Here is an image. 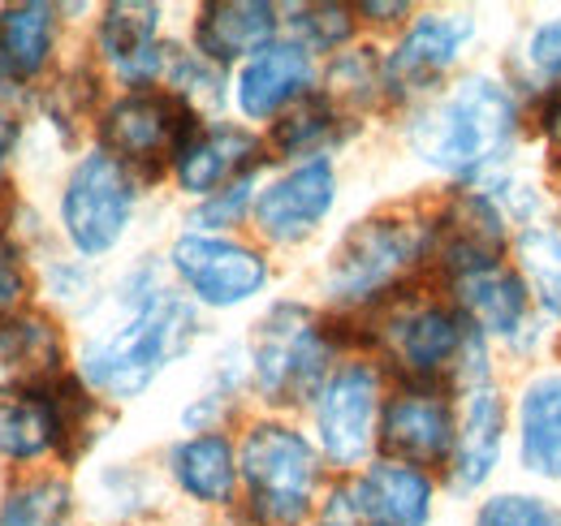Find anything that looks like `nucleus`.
<instances>
[{
    "label": "nucleus",
    "mask_w": 561,
    "mask_h": 526,
    "mask_svg": "<svg viewBox=\"0 0 561 526\" xmlns=\"http://www.w3.org/2000/svg\"><path fill=\"white\" fill-rule=\"evenodd\" d=\"M26 294V267L9 233H0V311H9Z\"/></svg>",
    "instance_id": "33"
},
{
    "label": "nucleus",
    "mask_w": 561,
    "mask_h": 526,
    "mask_svg": "<svg viewBox=\"0 0 561 526\" xmlns=\"http://www.w3.org/2000/svg\"><path fill=\"white\" fill-rule=\"evenodd\" d=\"M476 526H561V505L527 492H505L480 505Z\"/></svg>",
    "instance_id": "29"
},
{
    "label": "nucleus",
    "mask_w": 561,
    "mask_h": 526,
    "mask_svg": "<svg viewBox=\"0 0 561 526\" xmlns=\"http://www.w3.org/2000/svg\"><path fill=\"white\" fill-rule=\"evenodd\" d=\"M277 31V9L264 0H220L208 4L199 26H195V48L199 57H208L211 66L238 61V57H255L273 44Z\"/></svg>",
    "instance_id": "18"
},
{
    "label": "nucleus",
    "mask_w": 561,
    "mask_h": 526,
    "mask_svg": "<svg viewBox=\"0 0 561 526\" xmlns=\"http://www.w3.org/2000/svg\"><path fill=\"white\" fill-rule=\"evenodd\" d=\"M501 441H505V401L489 385H476L471 401H467L458 445H454V483L480 488L501 458Z\"/></svg>",
    "instance_id": "21"
},
{
    "label": "nucleus",
    "mask_w": 561,
    "mask_h": 526,
    "mask_svg": "<svg viewBox=\"0 0 561 526\" xmlns=\"http://www.w3.org/2000/svg\"><path fill=\"white\" fill-rule=\"evenodd\" d=\"M423 229L402 216H371L354 225L329 267V294L337 302H367L398 285L423 255Z\"/></svg>",
    "instance_id": "5"
},
{
    "label": "nucleus",
    "mask_w": 561,
    "mask_h": 526,
    "mask_svg": "<svg viewBox=\"0 0 561 526\" xmlns=\"http://www.w3.org/2000/svg\"><path fill=\"white\" fill-rule=\"evenodd\" d=\"M238 466L251 488V510L264 526H298L311 514L320 458L302 432L280 423H255L242 441Z\"/></svg>",
    "instance_id": "3"
},
{
    "label": "nucleus",
    "mask_w": 561,
    "mask_h": 526,
    "mask_svg": "<svg viewBox=\"0 0 561 526\" xmlns=\"http://www.w3.org/2000/svg\"><path fill=\"white\" fill-rule=\"evenodd\" d=\"M337 198V173L329 160H307L298 169H289L277 178L264 195L255 198V229L268 242H302L307 233H316V225L333 211Z\"/></svg>",
    "instance_id": "10"
},
{
    "label": "nucleus",
    "mask_w": 561,
    "mask_h": 526,
    "mask_svg": "<svg viewBox=\"0 0 561 526\" xmlns=\"http://www.w3.org/2000/svg\"><path fill=\"white\" fill-rule=\"evenodd\" d=\"M329 138H333V108H329L324 100H316V95L298 100V104L277 122V147L289 151V156L316 151V147H324Z\"/></svg>",
    "instance_id": "28"
},
{
    "label": "nucleus",
    "mask_w": 561,
    "mask_h": 526,
    "mask_svg": "<svg viewBox=\"0 0 561 526\" xmlns=\"http://www.w3.org/2000/svg\"><path fill=\"white\" fill-rule=\"evenodd\" d=\"M514 134H518L514 95L492 78H467L436 104L432 117H423L415 147L440 173L480 178L514 147Z\"/></svg>",
    "instance_id": "1"
},
{
    "label": "nucleus",
    "mask_w": 561,
    "mask_h": 526,
    "mask_svg": "<svg viewBox=\"0 0 561 526\" xmlns=\"http://www.w3.org/2000/svg\"><path fill=\"white\" fill-rule=\"evenodd\" d=\"M333 345L307 307L280 302L255 329V385L268 401L320 397Z\"/></svg>",
    "instance_id": "4"
},
{
    "label": "nucleus",
    "mask_w": 561,
    "mask_h": 526,
    "mask_svg": "<svg viewBox=\"0 0 561 526\" xmlns=\"http://www.w3.org/2000/svg\"><path fill=\"white\" fill-rule=\"evenodd\" d=\"M255 156H260L255 134H247L242 126H208L186 138L182 156L173 160V173L186 195H220L233 182L251 178Z\"/></svg>",
    "instance_id": "13"
},
{
    "label": "nucleus",
    "mask_w": 561,
    "mask_h": 526,
    "mask_svg": "<svg viewBox=\"0 0 561 526\" xmlns=\"http://www.w3.org/2000/svg\"><path fill=\"white\" fill-rule=\"evenodd\" d=\"M518 260H523V272L531 281L536 298L553 316H561V229H549V225L527 229L518 238Z\"/></svg>",
    "instance_id": "27"
},
{
    "label": "nucleus",
    "mask_w": 561,
    "mask_h": 526,
    "mask_svg": "<svg viewBox=\"0 0 561 526\" xmlns=\"http://www.w3.org/2000/svg\"><path fill=\"white\" fill-rule=\"evenodd\" d=\"M186 336H191V307L156 289L135 307V316L122 329L87 345L82 376L100 393L135 397L164 371V363L186 345Z\"/></svg>",
    "instance_id": "2"
},
{
    "label": "nucleus",
    "mask_w": 561,
    "mask_h": 526,
    "mask_svg": "<svg viewBox=\"0 0 561 526\" xmlns=\"http://www.w3.org/2000/svg\"><path fill=\"white\" fill-rule=\"evenodd\" d=\"M70 488L61 479H31L9 488L0 505V526H66Z\"/></svg>",
    "instance_id": "26"
},
{
    "label": "nucleus",
    "mask_w": 561,
    "mask_h": 526,
    "mask_svg": "<svg viewBox=\"0 0 561 526\" xmlns=\"http://www.w3.org/2000/svg\"><path fill=\"white\" fill-rule=\"evenodd\" d=\"M173 479L182 483L186 496L204 501V505H229L233 496V483H238V458H233V445L225 436H191L173 449Z\"/></svg>",
    "instance_id": "23"
},
{
    "label": "nucleus",
    "mask_w": 561,
    "mask_h": 526,
    "mask_svg": "<svg viewBox=\"0 0 561 526\" xmlns=\"http://www.w3.org/2000/svg\"><path fill=\"white\" fill-rule=\"evenodd\" d=\"M57 39V9L26 0V4H9L0 9V66L13 78H35L48 66Z\"/></svg>",
    "instance_id": "24"
},
{
    "label": "nucleus",
    "mask_w": 561,
    "mask_h": 526,
    "mask_svg": "<svg viewBox=\"0 0 561 526\" xmlns=\"http://www.w3.org/2000/svg\"><path fill=\"white\" fill-rule=\"evenodd\" d=\"M380 427V376L367 363L333 371L316 401V432L324 458L337 466H358L367 458Z\"/></svg>",
    "instance_id": "9"
},
{
    "label": "nucleus",
    "mask_w": 561,
    "mask_h": 526,
    "mask_svg": "<svg viewBox=\"0 0 561 526\" xmlns=\"http://www.w3.org/2000/svg\"><path fill=\"white\" fill-rule=\"evenodd\" d=\"M294 31L311 44V48H337L346 44L354 31V18L346 4H307L294 13Z\"/></svg>",
    "instance_id": "30"
},
{
    "label": "nucleus",
    "mask_w": 561,
    "mask_h": 526,
    "mask_svg": "<svg viewBox=\"0 0 561 526\" xmlns=\"http://www.w3.org/2000/svg\"><path fill=\"white\" fill-rule=\"evenodd\" d=\"M458 302L476 329L492 336H518L527 324V285L501 263L458 276Z\"/></svg>",
    "instance_id": "22"
},
{
    "label": "nucleus",
    "mask_w": 561,
    "mask_h": 526,
    "mask_svg": "<svg viewBox=\"0 0 561 526\" xmlns=\"http://www.w3.org/2000/svg\"><path fill=\"white\" fill-rule=\"evenodd\" d=\"M380 441L385 449L407 466H436L454 454L458 423L449 397L436 389H407L380 414Z\"/></svg>",
    "instance_id": "11"
},
{
    "label": "nucleus",
    "mask_w": 561,
    "mask_h": 526,
    "mask_svg": "<svg viewBox=\"0 0 561 526\" xmlns=\"http://www.w3.org/2000/svg\"><path fill=\"white\" fill-rule=\"evenodd\" d=\"M380 82H385V66H376L371 53H346V57H337L333 69H329L333 95H342L351 104H367Z\"/></svg>",
    "instance_id": "31"
},
{
    "label": "nucleus",
    "mask_w": 561,
    "mask_h": 526,
    "mask_svg": "<svg viewBox=\"0 0 561 526\" xmlns=\"http://www.w3.org/2000/svg\"><path fill=\"white\" fill-rule=\"evenodd\" d=\"M13 147H18V122H13L9 113H0V169L9 164Z\"/></svg>",
    "instance_id": "36"
},
{
    "label": "nucleus",
    "mask_w": 561,
    "mask_h": 526,
    "mask_svg": "<svg viewBox=\"0 0 561 526\" xmlns=\"http://www.w3.org/2000/svg\"><path fill=\"white\" fill-rule=\"evenodd\" d=\"M61 332L44 316H13L0 324V393L31 397L48 393V385L61 376Z\"/></svg>",
    "instance_id": "12"
},
{
    "label": "nucleus",
    "mask_w": 561,
    "mask_h": 526,
    "mask_svg": "<svg viewBox=\"0 0 561 526\" xmlns=\"http://www.w3.org/2000/svg\"><path fill=\"white\" fill-rule=\"evenodd\" d=\"M527 66L536 78H558L561 73V22H549L531 35L527 44Z\"/></svg>",
    "instance_id": "32"
},
{
    "label": "nucleus",
    "mask_w": 561,
    "mask_h": 526,
    "mask_svg": "<svg viewBox=\"0 0 561 526\" xmlns=\"http://www.w3.org/2000/svg\"><path fill=\"white\" fill-rule=\"evenodd\" d=\"M61 445L53 393L4 397L0 401V454L9 461H31Z\"/></svg>",
    "instance_id": "25"
},
{
    "label": "nucleus",
    "mask_w": 561,
    "mask_h": 526,
    "mask_svg": "<svg viewBox=\"0 0 561 526\" xmlns=\"http://www.w3.org/2000/svg\"><path fill=\"white\" fill-rule=\"evenodd\" d=\"M247 191H251V178H242V182H233L229 191H220V195L204 207V220H208V225H229V220H238V211L247 207Z\"/></svg>",
    "instance_id": "34"
},
{
    "label": "nucleus",
    "mask_w": 561,
    "mask_h": 526,
    "mask_svg": "<svg viewBox=\"0 0 561 526\" xmlns=\"http://www.w3.org/2000/svg\"><path fill=\"white\" fill-rule=\"evenodd\" d=\"M518 449L531 474L561 479V371L536 376L518 401Z\"/></svg>",
    "instance_id": "20"
},
{
    "label": "nucleus",
    "mask_w": 561,
    "mask_h": 526,
    "mask_svg": "<svg viewBox=\"0 0 561 526\" xmlns=\"http://www.w3.org/2000/svg\"><path fill=\"white\" fill-rule=\"evenodd\" d=\"M476 35V26L467 18H420L402 44L389 53L385 61V87L393 95H415L427 82H436L445 69L458 61L462 44Z\"/></svg>",
    "instance_id": "14"
},
{
    "label": "nucleus",
    "mask_w": 561,
    "mask_h": 526,
    "mask_svg": "<svg viewBox=\"0 0 561 526\" xmlns=\"http://www.w3.org/2000/svg\"><path fill=\"white\" fill-rule=\"evenodd\" d=\"M351 501L363 526H427L432 479L407 461H376L358 474Z\"/></svg>",
    "instance_id": "15"
},
{
    "label": "nucleus",
    "mask_w": 561,
    "mask_h": 526,
    "mask_svg": "<svg viewBox=\"0 0 561 526\" xmlns=\"http://www.w3.org/2000/svg\"><path fill=\"white\" fill-rule=\"evenodd\" d=\"M135 216V182L122 160L108 151L87 156L66 182L61 195V225L78 255H104L122 242Z\"/></svg>",
    "instance_id": "6"
},
{
    "label": "nucleus",
    "mask_w": 561,
    "mask_h": 526,
    "mask_svg": "<svg viewBox=\"0 0 561 526\" xmlns=\"http://www.w3.org/2000/svg\"><path fill=\"white\" fill-rule=\"evenodd\" d=\"M199 130L195 126V113L182 95H169V91H135V95H122L104 122H100V138H104V151L122 164H142V169H156L164 160H178L186 138Z\"/></svg>",
    "instance_id": "7"
},
{
    "label": "nucleus",
    "mask_w": 561,
    "mask_h": 526,
    "mask_svg": "<svg viewBox=\"0 0 561 526\" xmlns=\"http://www.w3.org/2000/svg\"><path fill=\"white\" fill-rule=\"evenodd\" d=\"M545 134L553 138V147L561 151V87H553V95L545 104Z\"/></svg>",
    "instance_id": "35"
},
{
    "label": "nucleus",
    "mask_w": 561,
    "mask_h": 526,
    "mask_svg": "<svg viewBox=\"0 0 561 526\" xmlns=\"http://www.w3.org/2000/svg\"><path fill=\"white\" fill-rule=\"evenodd\" d=\"M363 13H376L380 22H389V18H398V13H407V4H363Z\"/></svg>",
    "instance_id": "37"
},
{
    "label": "nucleus",
    "mask_w": 561,
    "mask_h": 526,
    "mask_svg": "<svg viewBox=\"0 0 561 526\" xmlns=\"http://www.w3.org/2000/svg\"><path fill=\"white\" fill-rule=\"evenodd\" d=\"M311 82H316V66L302 44H268L238 73V108L255 122H268L280 108H294L298 100H307Z\"/></svg>",
    "instance_id": "16"
},
{
    "label": "nucleus",
    "mask_w": 561,
    "mask_h": 526,
    "mask_svg": "<svg viewBox=\"0 0 561 526\" xmlns=\"http://www.w3.org/2000/svg\"><path fill=\"white\" fill-rule=\"evenodd\" d=\"M173 272L208 307H238L268 285V260L233 238L186 233L173 242Z\"/></svg>",
    "instance_id": "8"
},
{
    "label": "nucleus",
    "mask_w": 561,
    "mask_h": 526,
    "mask_svg": "<svg viewBox=\"0 0 561 526\" xmlns=\"http://www.w3.org/2000/svg\"><path fill=\"white\" fill-rule=\"evenodd\" d=\"M385 341L398 367H407L420 380H432L467 350V329L445 307H407L402 316L389 320Z\"/></svg>",
    "instance_id": "17"
},
{
    "label": "nucleus",
    "mask_w": 561,
    "mask_h": 526,
    "mask_svg": "<svg viewBox=\"0 0 561 526\" xmlns=\"http://www.w3.org/2000/svg\"><path fill=\"white\" fill-rule=\"evenodd\" d=\"M156 26H160V4H139V0H126V4H108L104 9V22H100V53L108 57V66L117 69L126 82H151L164 57L156 48Z\"/></svg>",
    "instance_id": "19"
}]
</instances>
